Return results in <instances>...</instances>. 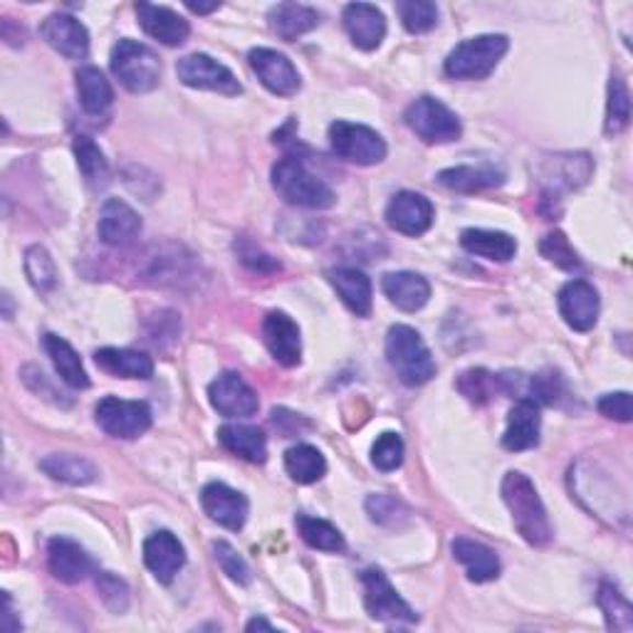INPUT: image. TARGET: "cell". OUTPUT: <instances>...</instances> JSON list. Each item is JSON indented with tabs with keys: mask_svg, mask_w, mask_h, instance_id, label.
<instances>
[{
	"mask_svg": "<svg viewBox=\"0 0 633 633\" xmlns=\"http://www.w3.org/2000/svg\"><path fill=\"white\" fill-rule=\"evenodd\" d=\"M213 557L231 581L241 584V587H247L253 581V571L247 567V562L227 542H213Z\"/></svg>",
	"mask_w": 633,
	"mask_h": 633,
	"instance_id": "cell-46",
	"label": "cell"
},
{
	"mask_svg": "<svg viewBox=\"0 0 633 633\" xmlns=\"http://www.w3.org/2000/svg\"><path fill=\"white\" fill-rule=\"evenodd\" d=\"M247 631H255V629H265V631H275V626L270 621H265V619H253V621H247Z\"/></svg>",
	"mask_w": 633,
	"mask_h": 633,
	"instance_id": "cell-52",
	"label": "cell"
},
{
	"mask_svg": "<svg viewBox=\"0 0 633 633\" xmlns=\"http://www.w3.org/2000/svg\"><path fill=\"white\" fill-rule=\"evenodd\" d=\"M599 413L607 415L611 421L619 423H629L633 409H631V393L629 391H617V393H607L599 399Z\"/></svg>",
	"mask_w": 633,
	"mask_h": 633,
	"instance_id": "cell-50",
	"label": "cell"
},
{
	"mask_svg": "<svg viewBox=\"0 0 633 633\" xmlns=\"http://www.w3.org/2000/svg\"><path fill=\"white\" fill-rule=\"evenodd\" d=\"M502 500L508 504L514 528H518L524 542L532 544V547H544V544L552 542L549 514L544 510L540 492L528 475L518 470L504 475Z\"/></svg>",
	"mask_w": 633,
	"mask_h": 633,
	"instance_id": "cell-1",
	"label": "cell"
},
{
	"mask_svg": "<svg viewBox=\"0 0 633 633\" xmlns=\"http://www.w3.org/2000/svg\"><path fill=\"white\" fill-rule=\"evenodd\" d=\"M138 231H142V218L132 206L119 201V198L104 201L102 213H99V237H102V243L122 247L132 243Z\"/></svg>",
	"mask_w": 633,
	"mask_h": 633,
	"instance_id": "cell-23",
	"label": "cell"
},
{
	"mask_svg": "<svg viewBox=\"0 0 633 633\" xmlns=\"http://www.w3.org/2000/svg\"><path fill=\"white\" fill-rule=\"evenodd\" d=\"M176 75L186 87L193 89H208V92H218L225 97H237L243 92V85L237 82V77L231 69L203 53H193L178 59Z\"/></svg>",
	"mask_w": 633,
	"mask_h": 633,
	"instance_id": "cell-11",
	"label": "cell"
},
{
	"mask_svg": "<svg viewBox=\"0 0 633 633\" xmlns=\"http://www.w3.org/2000/svg\"><path fill=\"white\" fill-rule=\"evenodd\" d=\"M208 399H211L213 409L225 415V419H247L255 415L260 409L257 393L247 386L241 374L225 371L208 386Z\"/></svg>",
	"mask_w": 633,
	"mask_h": 633,
	"instance_id": "cell-12",
	"label": "cell"
},
{
	"mask_svg": "<svg viewBox=\"0 0 633 633\" xmlns=\"http://www.w3.org/2000/svg\"><path fill=\"white\" fill-rule=\"evenodd\" d=\"M25 273L35 290L49 292L57 285V267L43 245H33L25 251Z\"/></svg>",
	"mask_w": 633,
	"mask_h": 633,
	"instance_id": "cell-43",
	"label": "cell"
},
{
	"mask_svg": "<svg viewBox=\"0 0 633 633\" xmlns=\"http://www.w3.org/2000/svg\"><path fill=\"white\" fill-rule=\"evenodd\" d=\"M109 65H112L114 77L132 95L152 92L162 82V57L148 45L136 43V40H119Z\"/></svg>",
	"mask_w": 633,
	"mask_h": 633,
	"instance_id": "cell-4",
	"label": "cell"
},
{
	"mask_svg": "<svg viewBox=\"0 0 633 633\" xmlns=\"http://www.w3.org/2000/svg\"><path fill=\"white\" fill-rule=\"evenodd\" d=\"M438 184L455 193H478L504 184V171L498 166H453L438 174Z\"/></svg>",
	"mask_w": 633,
	"mask_h": 633,
	"instance_id": "cell-27",
	"label": "cell"
},
{
	"mask_svg": "<svg viewBox=\"0 0 633 633\" xmlns=\"http://www.w3.org/2000/svg\"><path fill=\"white\" fill-rule=\"evenodd\" d=\"M386 359L406 386H423L435 376L431 349L409 324H393L386 334Z\"/></svg>",
	"mask_w": 633,
	"mask_h": 633,
	"instance_id": "cell-2",
	"label": "cell"
},
{
	"mask_svg": "<svg viewBox=\"0 0 633 633\" xmlns=\"http://www.w3.org/2000/svg\"><path fill=\"white\" fill-rule=\"evenodd\" d=\"M460 245L470 255L485 257L492 263H508L518 253V241L502 231H482V227H468L460 233Z\"/></svg>",
	"mask_w": 633,
	"mask_h": 633,
	"instance_id": "cell-31",
	"label": "cell"
},
{
	"mask_svg": "<svg viewBox=\"0 0 633 633\" xmlns=\"http://www.w3.org/2000/svg\"><path fill=\"white\" fill-rule=\"evenodd\" d=\"M458 391L475 406H485L495 399V393H500V376L490 374L488 369H468L460 374Z\"/></svg>",
	"mask_w": 633,
	"mask_h": 633,
	"instance_id": "cell-41",
	"label": "cell"
},
{
	"mask_svg": "<svg viewBox=\"0 0 633 633\" xmlns=\"http://www.w3.org/2000/svg\"><path fill=\"white\" fill-rule=\"evenodd\" d=\"M75 82H77V95H79V104L87 114H104L109 107L114 102V89L109 85V79L104 77L102 69H97L92 65L79 67L75 73Z\"/></svg>",
	"mask_w": 633,
	"mask_h": 633,
	"instance_id": "cell-33",
	"label": "cell"
},
{
	"mask_svg": "<svg viewBox=\"0 0 633 633\" xmlns=\"http://www.w3.org/2000/svg\"><path fill=\"white\" fill-rule=\"evenodd\" d=\"M45 43L67 59H85L89 55V33L77 18L67 13H53L40 25Z\"/></svg>",
	"mask_w": 633,
	"mask_h": 633,
	"instance_id": "cell-16",
	"label": "cell"
},
{
	"mask_svg": "<svg viewBox=\"0 0 633 633\" xmlns=\"http://www.w3.org/2000/svg\"><path fill=\"white\" fill-rule=\"evenodd\" d=\"M218 441L223 443L225 451H231L247 463L263 465L267 460V438L257 425L227 423L218 431Z\"/></svg>",
	"mask_w": 633,
	"mask_h": 633,
	"instance_id": "cell-30",
	"label": "cell"
},
{
	"mask_svg": "<svg viewBox=\"0 0 633 633\" xmlns=\"http://www.w3.org/2000/svg\"><path fill=\"white\" fill-rule=\"evenodd\" d=\"M403 119L411 132L423 138L425 144H451L458 142L463 134L460 119L435 97L415 99V102H411L409 109H406Z\"/></svg>",
	"mask_w": 633,
	"mask_h": 633,
	"instance_id": "cell-6",
	"label": "cell"
},
{
	"mask_svg": "<svg viewBox=\"0 0 633 633\" xmlns=\"http://www.w3.org/2000/svg\"><path fill=\"white\" fill-rule=\"evenodd\" d=\"M593 164L589 154H557L547 158L542 171V206H552L549 215H557L554 203L562 201L564 193L577 191L589 181Z\"/></svg>",
	"mask_w": 633,
	"mask_h": 633,
	"instance_id": "cell-9",
	"label": "cell"
},
{
	"mask_svg": "<svg viewBox=\"0 0 633 633\" xmlns=\"http://www.w3.org/2000/svg\"><path fill=\"white\" fill-rule=\"evenodd\" d=\"M186 8L191 10V13H198V15H208V13H213V10L221 8V3H218V0H215V3H191V0H188Z\"/></svg>",
	"mask_w": 633,
	"mask_h": 633,
	"instance_id": "cell-51",
	"label": "cell"
},
{
	"mask_svg": "<svg viewBox=\"0 0 633 633\" xmlns=\"http://www.w3.org/2000/svg\"><path fill=\"white\" fill-rule=\"evenodd\" d=\"M366 510H369L374 522L389 524V528H396V520L406 514L403 504L396 498H389V495H371V498L366 500Z\"/></svg>",
	"mask_w": 633,
	"mask_h": 633,
	"instance_id": "cell-49",
	"label": "cell"
},
{
	"mask_svg": "<svg viewBox=\"0 0 633 633\" xmlns=\"http://www.w3.org/2000/svg\"><path fill=\"white\" fill-rule=\"evenodd\" d=\"M631 122V95L621 75H611L609 82V102H607V124L603 132L607 136H619L626 132Z\"/></svg>",
	"mask_w": 633,
	"mask_h": 633,
	"instance_id": "cell-39",
	"label": "cell"
},
{
	"mask_svg": "<svg viewBox=\"0 0 633 633\" xmlns=\"http://www.w3.org/2000/svg\"><path fill=\"white\" fill-rule=\"evenodd\" d=\"M559 314L574 332H591L599 322V292L587 280H571L559 290Z\"/></svg>",
	"mask_w": 633,
	"mask_h": 633,
	"instance_id": "cell-15",
	"label": "cell"
},
{
	"mask_svg": "<svg viewBox=\"0 0 633 633\" xmlns=\"http://www.w3.org/2000/svg\"><path fill=\"white\" fill-rule=\"evenodd\" d=\"M540 253L547 257L552 265H557V267H562V270H567V273H574V270H579V267H581L579 255L571 247L569 237L564 235V233H559V231H552V233H547V235L542 237Z\"/></svg>",
	"mask_w": 633,
	"mask_h": 633,
	"instance_id": "cell-44",
	"label": "cell"
},
{
	"mask_svg": "<svg viewBox=\"0 0 633 633\" xmlns=\"http://www.w3.org/2000/svg\"><path fill=\"white\" fill-rule=\"evenodd\" d=\"M371 463L384 473L401 468L403 463V441L399 433H381L371 448Z\"/></svg>",
	"mask_w": 633,
	"mask_h": 633,
	"instance_id": "cell-47",
	"label": "cell"
},
{
	"mask_svg": "<svg viewBox=\"0 0 633 633\" xmlns=\"http://www.w3.org/2000/svg\"><path fill=\"white\" fill-rule=\"evenodd\" d=\"M297 532H300V537L310 544L312 549H320V552H344V537L342 532L334 528L332 522H326L322 518H312V514H297Z\"/></svg>",
	"mask_w": 633,
	"mask_h": 633,
	"instance_id": "cell-37",
	"label": "cell"
},
{
	"mask_svg": "<svg viewBox=\"0 0 633 633\" xmlns=\"http://www.w3.org/2000/svg\"><path fill=\"white\" fill-rule=\"evenodd\" d=\"M43 346L49 356V362L55 366V371L59 374V379L67 386H73V389H87L89 376L85 371L82 359H79V354L73 349V344L57 334H45Z\"/></svg>",
	"mask_w": 633,
	"mask_h": 633,
	"instance_id": "cell-34",
	"label": "cell"
},
{
	"mask_svg": "<svg viewBox=\"0 0 633 633\" xmlns=\"http://www.w3.org/2000/svg\"><path fill=\"white\" fill-rule=\"evenodd\" d=\"M235 253L237 257H241V263L247 267V270H253V273L270 275L280 270V263H277L273 255H267L260 245L251 241V237H237Z\"/></svg>",
	"mask_w": 633,
	"mask_h": 633,
	"instance_id": "cell-48",
	"label": "cell"
},
{
	"mask_svg": "<svg viewBox=\"0 0 633 633\" xmlns=\"http://www.w3.org/2000/svg\"><path fill=\"white\" fill-rule=\"evenodd\" d=\"M273 188L282 201L312 208V211H324L336 201L332 188L322 178L307 171V166L297 156H285L273 166Z\"/></svg>",
	"mask_w": 633,
	"mask_h": 633,
	"instance_id": "cell-3",
	"label": "cell"
},
{
	"mask_svg": "<svg viewBox=\"0 0 633 633\" xmlns=\"http://www.w3.org/2000/svg\"><path fill=\"white\" fill-rule=\"evenodd\" d=\"M540 403L532 399H518L508 413V429L502 435V445L512 453L532 451L540 445Z\"/></svg>",
	"mask_w": 633,
	"mask_h": 633,
	"instance_id": "cell-22",
	"label": "cell"
},
{
	"mask_svg": "<svg viewBox=\"0 0 633 633\" xmlns=\"http://www.w3.org/2000/svg\"><path fill=\"white\" fill-rule=\"evenodd\" d=\"M510 40L504 35H478L463 40L453 53L445 57V75L451 79H485L495 73L500 59L508 55Z\"/></svg>",
	"mask_w": 633,
	"mask_h": 633,
	"instance_id": "cell-5",
	"label": "cell"
},
{
	"mask_svg": "<svg viewBox=\"0 0 633 633\" xmlns=\"http://www.w3.org/2000/svg\"><path fill=\"white\" fill-rule=\"evenodd\" d=\"M95 362L102 371L112 376H122V379H152L154 376V362L152 356L134 349H99L95 354Z\"/></svg>",
	"mask_w": 633,
	"mask_h": 633,
	"instance_id": "cell-32",
	"label": "cell"
},
{
	"mask_svg": "<svg viewBox=\"0 0 633 633\" xmlns=\"http://www.w3.org/2000/svg\"><path fill=\"white\" fill-rule=\"evenodd\" d=\"M330 142L336 156L356 166H374L386 158V142L371 126L340 119L330 126Z\"/></svg>",
	"mask_w": 633,
	"mask_h": 633,
	"instance_id": "cell-8",
	"label": "cell"
},
{
	"mask_svg": "<svg viewBox=\"0 0 633 633\" xmlns=\"http://www.w3.org/2000/svg\"><path fill=\"white\" fill-rule=\"evenodd\" d=\"M95 419L112 438L132 441L148 431L152 425V409L144 401H122L116 396H107L97 403Z\"/></svg>",
	"mask_w": 633,
	"mask_h": 633,
	"instance_id": "cell-10",
	"label": "cell"
},
{
	"mask_svg": "<svg viewBox=\"0 0 633 633\" xmlns=\"http://www.w3.org/2000/svg\"><path fill=\"white\" fill-rule=\"evenodd\" d=\"M453 557L458 559L465 571H468V579L475 584H485L500 577V559L490 547L485 544L468 540V537H455L453 540Z\"/></svg>",
	"mask_w": 633,
	"mask_h": 633,
	"instance_id": "cell-28",
	"label": "cell"
},
{
	"mask_svg": "<svg viewBox=\"0 0 633 633\" xmlns=\"http://www.w3.org/2000/svg\"><path fill=\"white\" fill-rule=\"evenodd\" d=\"M433 203L423 193L415 191H401L396 193L389 206H386V223H389L396 233L403 235H423L433 225Z\"/></svg>",
	"mask_w": 633,
	"mask_h": 633,
	"instance_id": "cell-14",
	"label": "cell"
},
{
	"mask_svg": "<svg viewBox=\"0 0 633 633\" xmlns=\"http://www.w3.org/2000/svg\"><path fill=\"white\" fill-rule=\"evenodd\" d=\"M263 340L265 346L270 349L277 364H282L290 369L302 359V340H300V326L285 312H270L263 322Z\"/></svg>",
	"mask_w": 633,
	"mask_h": 633,
	"instance_id": "cell-18",
	"label": "cell"
},
{
	"mask_svg": "<svg viewBox=\"0 0 633 633\" xmlns=\"http://www.w3.org/2000/svg\"><path fill=\"white\" fill-rule=\"evenodd\" d=\"M344 30L352 43L362 49H376L386 35V18L376 5L349 3L344 8Z\"/></svg>",
	"mask_w": 633,
	"mask_h": 633,
	"instance_id": "cell-24",
	"label": "cell"
},
{
	"mask_svg": "<svg viewBox=\"0 0 633 633\" xmlns=\"http://www.w3.org/2000/svg\"><path fill=\"white\" fill-rule=\"evenodd\" d=\"M75 156H77V166L79 171H82L85 181L92 186V188H104L109 184V164L102 154V148H99L92 138L79 134L75 138Z\"/></svg>",
	"mask_w": 633,
	"mask_h": 633,
	"instance_id": "cell-38",
	"label": "cell"
},
{
	"mask_svg": "<svg viewBox=\"0 0 633 633\" xmlns=\"http://www.w3.org/2000/svg\"><path fill=\"white\" fill-rule=\"evenodd\" d=\"M136 15H138V25L144 27V33L168 47L184 45L188 35H191V25H188V20L184 15H178L171 8L136 3Z\"/></svg>",
	"mask_w": 633,
	"mask_h": 633,
	"instance_id": "cell-21",
	"label": "cell"
},
{
	"mask_svg": "<svg viewBox=\"0 0 633 633\" xmlns=\"http://www.w3.org/2000/svg\"><path fill=\"white\" fill-rule=\"evenodd\" d=\"M267 23H270V30L277 37L292 43V40L312 33L322 23V15L302 3H277L267 13Z\"/></svg>",
	"mask_w": 633,
	"mask_h": 633,
	"instance_id": "cell-25",
	"label": "cell"
},
{
	"mask_svg": "<svg viewBox=\"0 0 633 633\" xmlns=\"http://www.w3.org/2000/svg\"><path fill=\"white\" fill-rule=\"evenodd\" d=\"M597 601L607 617V626L611 631H631L633 629V609L629 599L613 587V584L603 581L597 593Z\"/></svg>",
	"mask_w": 633,
	"mask_h": 633,
	"instance_id": "cell-40",
	"label": "cell"
},
{
	"mask_svg": "<svg viewBox=\"0 0 633 633\" xmlns=\"http://www.w3.org/2000/svg\"><path fill=\"white\" fill-rule=\"evenodd\" d=\"M336 295L342 297V302L349 307L356 316H369L371 314V280L356 267H336V270L326 273Z\"/></svg>",
	"mask_w": 633,
	"mask_h": 633,
	"instance_id": "cell-29",
	"label": "cell"
},
{
	"mask_svg": "<svg viewBox=\"0 0 633 633\" xmlns=\"http://www.w3.org/2000/svg\"><path fill=\"white\" fill-rule=\"evenodd\" d=\"M381 290L401 312H419L429 302L431 285L419 273H389L384 275Z\"/></svg>",
	"mask_w": 633,
	"mask_h": 633,
	"instance_id": "cell-26",
	"label": "cell"
},
{
	"mask_svg": "<svg viewBox=\"0 0 633 633\" xmlns=\"http://www.w3.org/2000/svg\"><path fill=\"white\" fill-rule=\"evenodd\" d=\"M47 564L53 577L65 584L85 581L95 571V562L82 544L69 537H53L47 544Z\"/></svg>",
	"mask_w": 633,
	"mask_h": 633,
	"instance_id": "cell-19",
	"label": "cell"
},
{
	"mask_svg": "<svg viewBox=\"0 0 633 633\" xmlns=\"http://www.w3.org/2000/svg\"><path fill=\"white\" fill-rule=\"evenodd\" d=\"M201 504L208 518L221 524L225 530H243L247 520V498L243 492L227 488L225 482H208L201 490Z\"/></svg>",
	"mask_w": 633,
	"mask_h": 633,
	"instance_id": "cell-17",
	"label": "cell"
},
{
	"mask_svg": "<svg viewBox=\"0 0 633 633\" xmlns=\"http://www.w3.org/2000/svg\"><path fill=\"white\" fill-rule=\"evenodd\" d=\"M362 584L364 603L371 619L389 623V626H409V623L419 621V613L399 597V591L391 587V581L386 579L381 569L362 571Z\"/></svg>",
	"mask_w": 633,
	"mask_h": 633,
	"instance_id": "cell-7",
	"label": "cell"
},
{
	"mask_svg": "<svg viewBox=\"0 0 633 633\" xmlns=\"http://www.w3.org/2000/svg\"><path fill=\"white\" fill-rule=\"evenodd\" d=\"M396 13L411 35H423L438 25V5L431 0H403L396 5Z\"/></svg>",
	"mask_w": 633,
	"mask_h": 633,
	"instance_id": "cell-42",
	"label": "cell"
},
{
	"mask_svg": "<svg viewBox=\"0 0 633 633\" xmlns=\"http://www.w3.org/2000/svg\"><path fill=\"white\" fill-rule=\"evenodd\" d=\"M285 470L295 482L312 485L326 473V460L314 445L300 443L285 453Z\"/></svg>",
	"mask_w": 633,
	"mask_h": 633,
	"instance_id": "cell-36",
	"label": "cell"
},
{
	"mask_svg": "<svg viewBox=\"0 0 633 633\" xmlns=\"http://www.w3.org/2000/svg\"><path fill=\"white\" fill-rule=\"evenodd\" d=\"M144 564L162 584H171L186 564V549L174 532H154L144 542Z\"/></svg>",
	"mask_w": 633,
	"mask_h": 633,
	"instance_id": "cell-20",
	"label": "cell"
},
{
	"mask_svg": "<svg viewBox=\"0 0 633 633\" xmlns=\"http://www.w3.org/2000/svg\"><path fill=\"white\" fill-rule=\"evenodd\" d=\"M99 599L104 601V607L112 613H124L132 601V591H129L126 581L119 579L112 571H95Z\"/></svg>",
	"mask_w": 633,
	"mask_h": 633,
	"instance_id": "cell-45",
	"label": "cell"
},
{
	"mask_svg": "<svg viewBox=\"0 0 633 633\" xmlns=\"http://www.w3.org/2000/svg\"><path fill=\"white\" fill-rule=\"evenodd\" d=\"M3 302H5V320H10V316H13V304H10V295L8 292L3 295Z\"/></svg>",
	"mask_w": 633,
	"mask_h": 633,
	"instance_id": "cell-53",
	"label": "cell"
},
{
	"mask_svg": "<svg viewBox=\"0 0 633 633\" xmlns=\"http://www.w3.org/2000/svg\"><path fill=\"white\" fill-rule=\"evenodd\" d=\"M40 470L49 475L53 480L67 482V485H89L97 480V465L92 460L82 458V455H47L40 460Z\"/></svg>",
	"mask_w": 633,
	"mask_h": 633,
	"instance_id": "cell-35",
	"label": "cell"
},
{
	"mask_svg": "<svg viewBox=\"0 0 633 633\" xmlns=\"http://www.w3.org/2000/svg\"><path fill=\"white\" fill-rule=\"evenodd\" d=\"M247 63H251L257 79H260L273 95L292 97L300 92V73H297V67L282 53H277V49L255 47L251 49V55H247Z\"/></svg>",
	"mask_w": 633,
	"mask_h": 633,
	"instance_id": "cell-13",
	"label": "cell"
}]
</instances>
